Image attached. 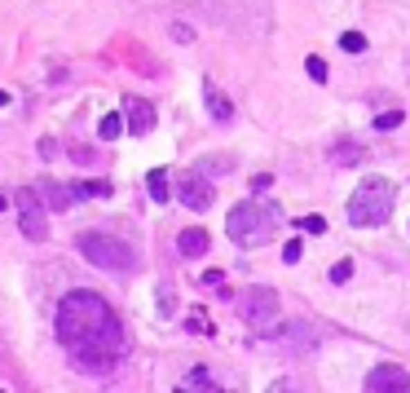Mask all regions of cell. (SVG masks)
Segmentation results:
<instances>
[{"label": "cell", "mask_w": 410, "mask_h": 393, "mask_svg": "<svg viewBox=\"0 0 410 393\" xmlns=\"http://www.w3.org/2000/svg\"><path fill=\"white\" fill-rule=\"evenodd\" d=\"M393 217V182H384V177H366L357 190H353V199H348V221L353 225H384Z\"/></svg>", "instance_id": "obj_3"}, {"label": "cell", "mask_w": 410, "mask_h": 393, "mask_svg": "<svg viewBox=\"0 0 410 393\" xmlns=\"http://www.w3.org/2000/svg\"><path fill=\"white\" fill-rule=\"evenodd\" d=\"M353 279V261H335L331 265V283H348Z\"/></svg>", "instance_id": "obj_21"}, {"label": "cell", "mask_w": 410, "mask_h": 393, "mask_svg": "<svg viewBox=\"0 0 410 393\" xmlns=\"http://www.w3.org/2000/svg\"><path fill=\"white\" fill-rule=\"evenodd\" d=\"M177 199H181L190 212H208L212 199H216V190H212L208 177L195 168V173H181V177H177Z\"/></svg>", "instance_id": "obj_5"}, {"label": "cell", "mask_w": 410, "mask_h": 393, "mask_svg": "<svg viewBox=\"0 0 410 393\" xmlns=\"http://www.w3.org/2000/svg\"><path fill=\"white\" fill-rule=\"evenodd\" d=\"M269 186H274L269 173H256V177H251V190H256V195H260V190H269Z\"/></svg>", "instance_id": "obj_26"}, {"label": "cell", "mask_w": 410, "mask_h": 393, "mask_svg": "<svg viewBox=\"0 0 410 393\" xmlns=\"http://www.w3.org/2000/svg\"><path fill=\"white\" fill-rule=\"evenodd\" d=\"M124 106H128V133L146 137L150 128H154V106H150V102H137V98L124 102Z\"/></svg>", "instance_id": "obj_8"}, {"label": "cell", "mask_w": 410, "mask_h": 393, "mask_svg": "<svg viewBox=\"0 0 410 393\" xmlns=\"http://www.w3.org/2000/svg\"><path fill=\"white\" fill-rule=\"evenodd\" d=\"M186 385H190V389H216V385H212V376L203 372V367H199V372H190V376H186Z\"/></svg>", "instance_id": "obj_22"}, {"label": "cell", "mask_w": 410, "mask_h": 393, "mask_svg": "<svg viewBox=\"0 0 410 393\" xmlns=\"http://www.w3.org/2000/svg\"><path fill=\"white\" fill-rule=\"evenodd\" d=\"M186 327H190V331H199V336H208V331H212V323H208V314H203V309H190Z\"/></svg>", "instance_id": "obj_16"}, {"label": "cell", "mask_w": 410, "mask_h": 393, "mask_svg": "<svg viewBox=\"0 0 410 393\" xmlns=\"http://www.w3.org/2000/svg\"><path fill=\"white\" fill-rule=\"evenodd\" d=\"M278 221H283V208L256 204V199H243V204L230 208L225 230H230V239H234L238 247H260V243H269V234L278 230Z\"/></svg>", "instance_id": "obj_2"}, {"label": "cell", "mask_w": 410, "mask_h": 393, "mask_svg": "<svg viewBox=\"0 0 410 393\" xmlns=\"http://www.w3.org/2000/svg\"><path fill=\"white\" fill-rule=\"evenodd\" d=\"M159 309H163V318L172 314V288H168V283H159Z\"/></svg>", "instance_id": "obj_24"}, {"label": "cell", "mask_w": 410, "mask_h": 393, "mask_svg": "<svg viewBox=\"0 0 410 393\" xmlns=\"http://www.w3.org/2000/svg\"><path fill=\"white\" fill-rule=\"evenodd\" d=\"M146 186H150V199H154V204H168V195H172V186H168V173H163V168L146 173Z\"/></svg>", "instance_id": "obj_13"}, {"label": "cell", "mask_w": 410, "mask_h": 393, "mask_svg": "<svg viewBox=\"0 0 410 393\" xmlns=\"http://www.w3.org/2000/svg\"><path fill=\"white\" fill-rule=\"evenodd\" d=\"M40 199L49 204L53 212H66L75 204V195H71V186H53V182H40Z\"/></svg>", "instance_id": "obj_10"}, {"label": "cell", "mask_w": 410, "mask_h": 393, "mask_svg": "<svg viewBox=\"0 0 410 393\" xmlns=\"http://www.w3.org/2000/svg\"><path fill=\"white\" fill-rule=\"evenodd\" d=\"M402 120H406L402 111H384V115H375V128H380V133H389V128H397Z\"/></svg>", "instance_id": "obj_19"}, {"label": "cell", "mask_w": 410, "mask_h": 393, "mask_svg": "<svg viewBox=\"0 0 410 393\" xmlns=\"http://www.w3.org/2000/svg\"><path fill=\"white\" fill-rule=\"evenodd\" d=\"M243 318L256 331H265L274 318H278V292H274V288H251L243 296Z\"/></svg>", "instance_id": "obj_6"}, {"label": "cell", "mask_w": 410, "mask_h": 393, "mask_svg": "<svg viewBox=\"0 0 410 393\" xmlns=\"http://www.w3.org/2000/svg\"><path fill=\"white\" fill-rule=\"evenodd\" d=\"M57 340L71 353V367L89 376L115 372L124 358V323L111 309V301H102L98 292H66L57 305Z\"/></svg>", "instance_id": "obj_1"}, {"label": "cell", "mask_w": 410, "mask_h": 393, "mask_svg": "<svg viewBox=\"0 0 410 393\" xmlns=\"http://www.w3.org/2000/svg\"><path fill=\"white\" fill-rule=\"evenodd\" d=\"M177 252L181 256H203V252H208V230H199V225H195V230H181Z\"/></svg>", "instance_id": "obj_11"}, {"label": "cell", "mask_w": 410, "mask_h": 393, "mask_svg": "<svg viewBox=\"0 0 410 393\" xmlns=\"http://www.w3.org/2000/svg\"><path fill=\"white\" fill-rule=\"evenodd\" d=\"M203 93H208V111H212V120H230V115H234V106H230V98H225V93H221V89H216V85H212V80H208V85H203Z\"/></svg>", "instance_id": "obj_12"}, {"label": "cell", "mask_w": 410, "mask_h": 393, "mask_svg": "<svg viewBox=\"0 0 410 393\" xmlns=\"http://www.w3.org/2000/svg\"><path fill=\"white\" fill-rule=\"evenodd\" d=\"M0 106H9V98H5V93H0Z\"/></svg>", "instance_id": "obj_28"}, {"label": "cell", "mask_w": 410, "mask_h": 393, "mask_svg": "<svg viewBox=\"0 0 410 393\" xmlns=\"http://www.w3.org/2000/svg\"><path fill=\"white\" fill-rule=\"evenodd\" d=\"M366 389L371 393H410V372H402V367H375L366 376Z\"/></svg>", "instance_id": "obj_7"}, {"label": "cell", "mask_w": 410, "mask_h": 393, "mask_svg": "<svg viewBox=\"0 0 410 393\" xmlns=\"http://www.w3.org/2000/svg\"><path fill=\"white\" fill-rule=\"evenodd\" d=\"M300 247H305V243H300V239H292V243H287V247H283V261H287V265H296V261H300Z\"/></svg>", "instance_id": "obj_25"}, {"label": "cell", "mask_w": 410, "mask_h": 393, "mask_svg": "<svg viewBox=\"0 0 410 393\" xmlns=\"http://www.w3.org/2000/svg\"><path fill=\"white\" fill-rule=\"evenodd\" d=\"M75 247H80V252L93 261V265H102V270H119V274L137 270V252H132L128 243L111 239V234L89 230V234H80V239H75Z\"/></svg>", "instance_id": "obj_4"}, {"label": "cell", "mask_w": 410, "mask_h": 393, "mask_svg": "<svg viewBox=\"0 0 410 393\" xmlns=\"http://www.w3.org/2000/svg\"><path fill=\"white\" fill-rule=\"evenodd\" d=\"M71 159H75V164H93V150H84V146L75 150V146H71Z\"/></svg>", "instance_id": "obj_27"}, {"label": "cell", "mask_w": 410, "mask_h": 393, "mask_svg": "<svg viewBox=\"0 0 410 393\" xmlns=\"http://www.w3.org/2000/svg\"><path fill=\"white\" fill-rule=\"evenodd\" d=\"M296 225H300L305 234H322V230H327V221H322V217H300Z\"/></svg>", "instance_id": "obj_23"}, {"label": "cell", "mask_w": 410, "mask_h": 393, "mask_svg": "<svg viewBox=\"0 0 410 393\" xmlns=\"http://www.w3.org/2000/svg\"><path fill=\"white\" fill-rule=\"evenodd\" d=\"M0 212H5V199H0Z\"/></svg>", "instance_id": "obj_29"}, {"label": "cell", "mask_w": 410, "mask_h": 393, "mask_svg": "<svg viewBox=\"0 0 410 393\" xmlns=\"http://www.w3.org/2000/svg\"><path fill=\"white\" fill-rule=\"evenodd\" d=\"M340 44H344L348 53H362V49H366V35H362V31H344V35H340Z\"/></svg>", "instance_id": "obj_18"}, {"label": "cell", "mask_w": 410, "mask_h": 393, "mask_svg": "<svg viewBox=\"0 0 410 393\" xmlns=\"http://www.w3.org/2000/svg\"><path fill=\"white\" fill-rule=\"evenodd\" d=\"M362 159V146H353V141H340V146H331V164H357Z\"/></svg>", "instance_id": "obj_14"}, {"label": "cell", "mask_w": 410, "mask_h": 393, "mask_svg": "<svg viewBox=\"0 0 410 393\" xmlns=\"http://www.w3.org/2000/svg\"><path fill=\"white\" fill-rule=\"evenodd\" d=\"M225 168H234L230 155H221V159H203V164H199V173H225Z\"/></svg>", "instance_id": "obj_20"}, {"label": "cell", "mask_w": 410, "mask_h": 393, "mask_svg": "<svg viewBox=\"0 0 410 393\" xmlns=\"http://www.w3.org/2000/svg\"><path fill=\"white\" fill-rule=\"evenodd\" d=\"M119 128H124V120H119V115H102L98 137H102V141H115V137H119Z\"/></svg>", "instance_id": "obj_15"}, {"label": "cell", "mask_w": 410, "mask_h": 393, "mask_svg": "<svg viewBox=\"0 0 410 393\" xmlns=\"http://www.w3.org/2000/svg\"><path fill=\"white\" fill-rule=\"evenodd\" d=\"M22 234H27L31 243H44V239H49V221H44V208H40V204L22 208Z\"/></svg>", "instance_id": "obj_9"}, {"label": "cell", "mask_w": 410, "mask_h": 393, "mask_svg": "<svg viewBox=\"0 0 410 393\" xmlns=\"http://www.w3.org/2000/svg\"><path fill=\"white\" fill-rule=\"evenodd\" d=\"M305 71H309V80H313V85H327V62H322V58H309V62H305Z\"/></svg>", "instance_id": "obj_17"}]
</instances>
